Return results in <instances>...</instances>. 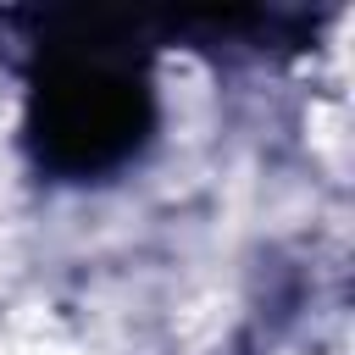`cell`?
<instances>
[{
  "mask_svg": "<svg viewBox=\"0 0 355 355\" xmlns=\"http://www.w3.org/2000/svg\"><path fill=\"white\" fill-rule=\"evenodd\" d=\"M150 128V94L133 67L105 50H67L50 61L33 94V144L55 172L89 178L133 155Z\"/></svg>",
  "mask_w": 355,
  "mask_h": 355,
  "instance_id": "1",
  "label": "cell"
}]
</instances>
